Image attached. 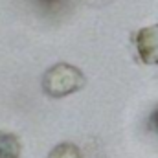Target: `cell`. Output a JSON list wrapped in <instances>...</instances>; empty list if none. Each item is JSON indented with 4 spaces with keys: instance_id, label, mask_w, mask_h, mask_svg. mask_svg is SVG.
<instances>
[{
    "instance_id": "1",
    "label": "cell",
    "mask_w": 158,
    "mask_h": 158,
    "mask_svg": "<svg viewBox=\"0 0 158 158\" xmlns=\"http://www.w3.org/2000/svg\"><path fill=\"white\" fill-rule=\"evenodd\" d=\"M85 85H86L85 74L77 66H72L66 63L53 64L42 76V90L48 98H53V99H61L74 92H79Z\"/></svg>"
},
{
    "instance_id": "2",
    "label": "cell",
    "mask_w": 158,
    "mask_h": 158,
    "mask_svg": "<svg viewBox=\"0 0 158 158\" xmlns=\"http://www.w3.org/2000/svg\"><path fill=\"white\" fill-rule=\"evenodd\" d=\"M134 46L145 64L158 66V24L142 28L134 37Z\"/></svg>"
},
{
    "instance_id": "3",
    "label": "cell",
    "mask_w": 158,
    "mask_h": 158,
    "mask_svg": "<svg viewBox=\"0 0 158 158\" xmlns=\"http://www.w3.org/2000/svg\"><path fill=\"white\" fill-rule=\"evenodd\" d=\"M22 143L13 132L0 131V158H20Z\"/></svg>"
},
{
    "instance_id": "4",
    "label": "cell",
    "mask_w": 158,
    "mask_h": 158,
    "mask_svg": "<svg viewBox=\"0 0 158 158\" xmlns=\"http://www.w3.org/2000/svg\"><path fill=\"white\" fill-rule=\"evenodd\" d=\"M48 158H83V155H81V149L76 143L63 142V143H57L48 153Z\"/></svg>"
},
{
    "instance_id": "5",
    "label": "cell",
    "mask_w": 158,
    "mask_h": 158,
    "mask_svg": "<svg viewBox=\"0 0 158 158\" xmlns=\"http://www.w3.org/2000/svg\"><path fill=\"white\" fill-rule=\"evenodd\" d=\"M151 127H153V131L158 134V107L153 110V114H151Z\"/></svg>"
},
{
    "instance_id": "6",
    "label": "cell",
    "mask_w": 158,
    "mask_h": 158,
    "mask_svg": "<svg viewBox=\"0 0 158 158\" xmlns=\"http://www.w3.org/2000/svg\"><path fill=\"white\" fill-rule=\"evenodd\" d=\"M90 4H98V6H101V4H107V2H110V0H88Z\"/></svg>"
}]
</instances>
